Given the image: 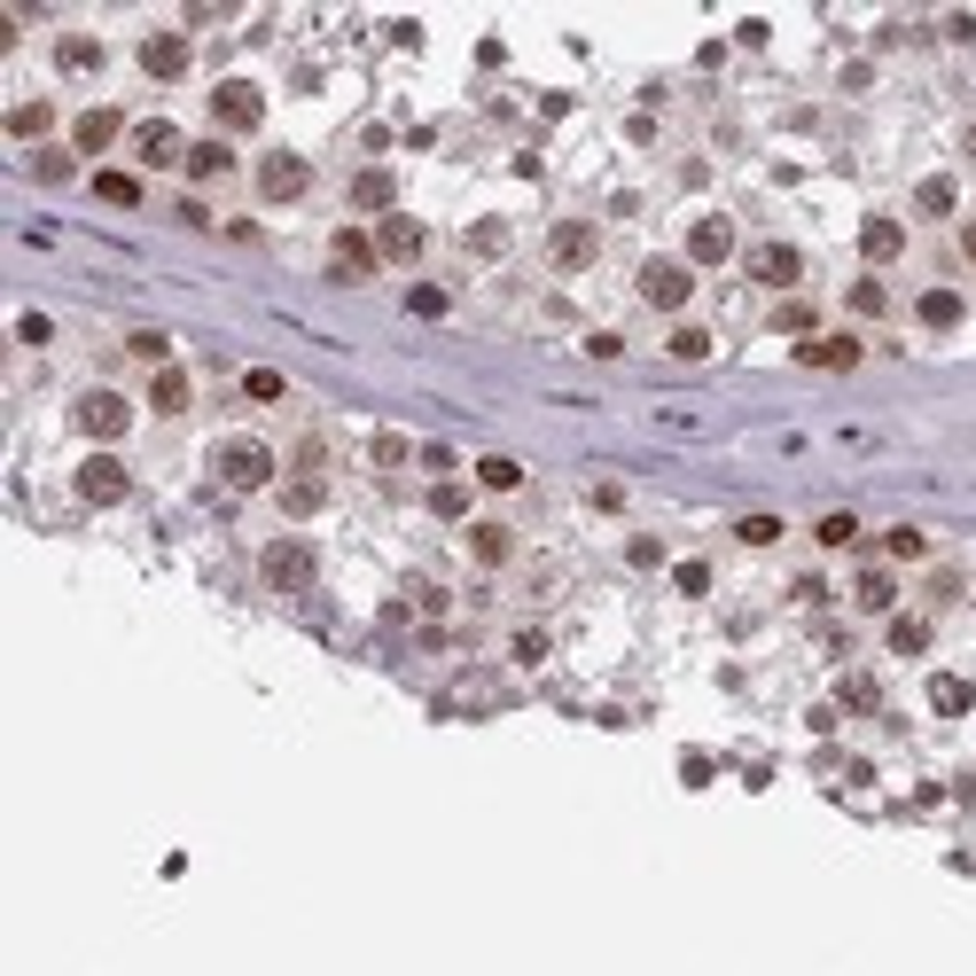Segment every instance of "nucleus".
Here are the masks:
<instances>
[{"label": "nucleus", "instance_id": "f257e3e1", "mask_svg": "<svg viewBox=\"0 0 976 976\" xmlns=\"http://www.w3.org/2000/svg\"><path fill=\"white\" fill-rule=\"evenodd\" d=\"M212 469H219L227 492H265L274 485V446H265V437H227L212 454Z\"/></svg>", "mask_w": 976, "mask_h": 976}, {"label": "nucleus", "instance_id": "f03ea898", "mask_svg": "<svg viewBox=\"0 0 976 976\" xmlns=\"http://www.w3.org/2000/svg\"><path fill=\"white\" fill-rule=\"evenodd\" d=\"M71 430L95 437V446H110V437L133 430V399H126V391H78V399H71Z\"/></svg>", "mask_w": 976, "mask_h": 976}, {"label": "nucleus", "instance_id": "7ed1b4c3", "mask_svg": "<svg viewBox=\"0 0 976 976\" xmlns=\"http://www.w3.org/2000/svg\"><path fill=\"white\" fill-rule=\"evenodd\" d=\"M71 492H78L86 508H118V500L133 492V469H126L118 454H86V462H78V477H71Z\"/></svg>", "mask_w": 976, "mask_h": 976}, {"label": "nucleus", "instance_id": "20e7f679", "mask_svg": "<svg viewBox=\"0 0 976 976\" xmlns=\"http://www.w3.org/2000/svg\"><path fill=\"white\" fill-rule=\"evenodd\" d=\"M305 188H313V164H305L297 149H265V156H258V196H265V204H297Z\"/></svg>", "mask_w": 976, "mask_h": 976}, {"label": "nucleus", "instance_id": "39448f33", "mask_svg": "<svg viewBox=\"0 0 976 976\" xmlns=\"http://www.w3.org/2000/svg\"><path fill=\"white\" fill-rule=\"evenodd\" d=\"M641 297H649L657 313H680V305L695 297V265H687V258H649V265H641Z\"/></svg>", "mask_w": 976, "mask_h": 976}, {"label": "nucleus", "instance_id": "423d86ee", "mask_svg": "<svg viewBox=\"0 0 976 976\" xmlns=\"http://www.w3.org/2000/svg\"><path fill=\"white\" fill-rule=\"evenodd\" d=\"M313 563H321V555H313L305 540H274V547L258 555V578L274 586V594H297V586H313Z\"/></svg>", "mask_w": 976, "mask_h": 976}, {"label": "nucleus", "instance_id": "0eeeda50", "mask_svg": "<svg viewBox=\"0 0 976 976\" xmlns=\"http://www.w3.org/2000/svg\"><path fill=\"white\" fill-rule=\"evenodd\" d=\"M212 118L227 126V133H250V126H265V95L250 78H219L212 86Z\"/></svg>", "mask_w": 976, "mask_h": 976}, {"label": "nucleus", "instance_id": "6e6552de", "mask_svg": "<svg viewBox=\"0 0 976 976\" xmlns=\"http://www.w3.org/2000/svg\"><path fill=\"white\" fill-rule=\"evenodd\" d=\"M735 258V219L727 212H703L687 227V265H727Z\"/></svg>", "mask_w": 976, "mask_h": 976}, {"label": "nucleus", "instance_id": "1a4fd4ad", "mask_svg": "<svg viewBox=\"0 0 976 976\" xmlns=\"http://www.w3.org/2000/svg\"><path fill=\"white\" fill-rule=\"evenodd\" d=\"M376 250H383L391 265H414V258L430 250V227L406 219V212H391V219H376Z\"/></svg>", "mask_w": 976, "mask_h": 976}, {"label": "nucleus", "instance_id": "9d476101", "mask_svg": "<svg viewBox=\"0 0 976 976\" xmlns=\"http://www.w3.org/2000/svg\"><path fill=\"white\" fill-rule=\"evenodd\" d=\"M750 274H758L766 290H796V282H805V250L766 242V250H750Z\"/></svg>", "mask_w": 976, "mask_h": 976}, {"label": "nucleus", "instance_id": "9b49d317", "mask_svg": "<svg viewBox=\"0 0 976 976\" xmlns=\"http://www.w3.org/2000/svg\"><path fill=\"white\" fill-rule=\"evenodd\" d=\"M899 250H907V227H899L891 212H867V219H859V258H867V265H891Z\"/></svg>", "mask_w": 976, "mask_h": 976}, {"label": "nucleus", "instance_id": "f8f14e48", "mask_svg": "<svg viewBox=\"0 0 976 976\" xmlns=\"http://www.w3.org/2000/svg\"><path fill=\"white\" fill-rule=\"evenodd\" d=\"M141 71L149 78H188V32H149L141 40Z\"/></svg>", "mask_w": 976, "mask_h": 976}, {"label": "nucleus", "instance_id": "ddd939ff", "mask_svg": "<svg viewBox=\"0 0 976 976\" xmlns=\"http://www.w3.org/2000/svg\"><path fill=\"white\" fill-rule=\"evenodd\" d=\"M594 242H601V235H594L586 219H563V227L547 235V258L563 265V274H578V265H594Z\"/></svg>", "mask_w": 976, "mask_h": 976}, {"label": "nucleus", "instance_id": "4468645a", "mask_svg": "<svg viewBox=\"0 0 976 976\" xmlns=\"http://www.w3.org/2000/svg\"><path fill=\"white\" fill-rule=\"evenodd\" d=\"M118 133H126V110H86L71 126V149L78 156H102V149H118Z\"/></svg>", "mask_w": 976, "mask_h": 976}, {"label": "nucleus", "instance_id": "2eb2a0df", "mask_svg": "<svg viewBox=\"0 0 976 976\" xmlns=\"http://www.w3.org/2000/svg\"><path fill=\"white\" fill-rule=\"evenodd\" d=\"M133 149H141V164H188V149H181V126H172V118H149V126L133 133Z\"/></svg>", "mask_w": 976, "mask_h": 976}, {"label": "nucleus", "instance_id": "dca6fc26", "mask_svg": "<svg viewBox=\"0 0 976 976\" xmlns=\"http://www.w3.org/2000/svg\"><path fill=\"white\" fill-rule=\"evenodd\" d=\"M376 258H383V250H376V235L344 227V235H336V282H360V274H368Z\"/></svg>", "mask_w": 976, "mask_h": 976}, {"label": "nucleus", "instance_id": "f3484780", "mask_svg": "<svg viewBox=\"0 0 976 976\" xmlns=\"http://www.w3.org/2000/svg\"><path fill=\"white\" fill-rule=\"evenodd\" d=\"M796 360H805V368H859V344L852 336H805Z\"/></svg>", "mask_w": 976, "mask_h": 976}, {"label": "nucleus", "instance_id": "a211bd4d", "mask_svg": "<svg viewBox=\"0 0 976 976\" xmlns=\"http://www.w3.org/2000/svg\"><path fill=\"white\" fill-rule=\"evenodd\" d=\"M188 399H196L188 368H156V383H149V406H156V414H188Z\"/></svg>", "mask_w": 976, "mask_h": 976}, {"label": "nucleus", "instance_id": "6ab92c4d", "mask_svg": "<svg viewBox=\"0 0 976 976\" xmlns=\"http://www.w3.org/2000/svg\"><path fill=\"white\" fill-rule=\"evenodd\" d=\"M469 555L500 571V563L516 555V531H508V523H469Z\"/></svg>", "mask_w": 976, "mask_h": 976}, {"label": "nucleus", "instance_id": "aec40b11", "mask_svg": "<svg viewBox=\"0 0 976 976\" xmlns=\"http://www.w3.org/2000/svg\"><path fill=\"white\" fill-rule=\"evenodd\" d=\"M968 703H976V687H968L961 672H937V680H930V712H937V719H961Z\"/></svg>", "mask_w": 976, "mask_h": 976}, {"label": "nucleus", "instance_id": "412c9836", "mask_svg": "<svg viewBox=\"0 0 976 976\" xmlns=\"http://www.w3.org/2000/svg\"><path fill=\"white\" fill-rule=\"evenodd\" d=\"M95 196H102V204H118V212H133V204H141V172L102 164V172H95Z\"/></svg>", "mask_w": 976, "mask_h": 976}, {"label": "nucleus", "instance_id": "4be33fe9", "mask_svg": "<svg viewBox=\"0 0 976 976\" xmlns=\"http://www.w3.org/2000/svg\"><path fill=\"white\" fill-rule=\"evenodd\" d=\"M188 172H196V181H227V172H235V149H227V141H196V149H188Z\"/></svg>", "mask_w": 976, "mask_h": 976}, {"label": "nucleus", "instance_id": "5701e85b", "mask_svg": "<svg viewBox=\"0 0 976 976\" xmlns=\"http://www.w3.org/2000/svg\"><path fill=\"white\" fill-rule=\"evenodd\" d=\"M351 204L376 212V219H391V172H360V181H351Z\"/></svg>", "mask_w": 976, "mask_h": 976}, {"label": "nucleus", "instance_id": "b1692460", "mask_svg": "<svg viewBox=\"0 0 976 976\" xmlns=\"http://www.w3.org/2000/svg\"><path fill=\"white\" fill-rule=\"evenodd\" d=\"M914 313H922V328H961V313H968V305H961L953 290H922V305H914Z\"/></svg>", "mask_w": 976, "mask_h": 976}, {"label": "nucleus", "instance_id": "393cba45", "mask_svg": "<svg viewBox=\"0 0 976 976\" xmlns=\"http://www.w3.org/2000/svg\"><path fill=\"white\" fill-rule=\"evenodd\" d=\"M852 594H859V609H891V601H899V578H891V571H859Z\"/></svg>", "mask_w": 976, "mask_h": 976}, {"label": "nucleus", "instance_id": "a878e982", "mask_svg": "<svg viewBox=\"0 0 976 976\" xmlns=\"http://www.w3.org/2000/svg\"><path fill=\"white\" fill-rule=\"evenodd\" d=\"M406 313H414V321H446V313H454V297L437 290V282H414V290H406Z\"/></svg>", "mask_w": 976, "mask_h": 976}, {"label": "nucleus", "instance_id": "bb28decb", "mask_svg": "<svg viewBox=\"0 0 976 976\" xmlns=\"http://www.w3.org/2000/svg\"><path fill=\"white\" fill-rule=\"evenodd\" d=\"M914 204H922V212H930V219H945V212H953V204H961V188H953V181H945V172H930V181H922V188H914Z\"/></svg>", "mask_w": 976, "mask_h": 976}, {"label": "nucleus", "instance_id": "cd10ccee", "mask_svg": "<svg viewBox=\"0 0 976 976\" xmlns=\"http://www.w3.org/2000/svg\"><path fill=\"white\" fill-rule=\"evenodd\" d=\"M47 126H55V110H47V102H17V110H9V133H17V141H40Z\"/></svg>", "mask_w": 976, "mask_h": 976}, {"label": "nucleus", "instance_id": "c85d7f7f", "mask_svg": "<svg viewBox=\"0 0 976 976\" xmlns=\"http://www.w3.org/2000/svg\"><path fill=\"white\" fill-rule=\"evenodd\" d=\"M477 485H485V492H516V485H523V469H516L508 454H485V462H477Z\"/></svg>", "mask_w": 976, "mask_h": 976}, {"label": "nucleus", "instance_id": "c756f323", "mask_svg": "<svg viewBox=\"0 0 976 976\" xmlns=\"http://www.w3.org/2000/svg\"><path fill=\"white\" fill-rule=\"evenodd\" d=\"M55 63H63V71H95V63H102V47L86 40V32H71V40L55 47Z\"/></svg>", "mask_w": 976, "mask_h": 976}, {"label": "nucleus", "instance_id": "7c9ffc66", "mask_svg": "<svg viewBox=\"0 0 976 976\" xmlns=\"http://www.w3.org/2000/svg\"><path fill=\"white\" fill-rule=\"evenodd\" d=\"M891 649L899 657H922L930 649V626H922V617H891Z\"/></svg>", "mask_w": 976, "mask_h": 976}, {"label": "nucleus", "instance_id": "2f4dec72", "mask_svg": "<svg viewBox=\"0 0 976 976\" xmlns=\"http://www.w3.org/2000/svg\"><path fill=\"white\" fill-rule=\"evenodd\" d=\"M469 250H477V258H500V250H508V219H477V227H469Z\"/></svg>", "mask_w": 976, "mask_h": 976}, {"label": "nucleus", "instance_id": "473e14b6", "mask_svg": "<svg viewBox=\"0 0 976 976\" xmlns=\"http://www.w3.org/2000/svg\"><path fill=\"white\" fill-rule=\"evenodd\" d=\"M282 391H290V383H282L274 368H250V376H242V399H258V406H274Z\"/></svg>", "mask_w": 976, "mask_h": 976}, {"label": "nucleus", "instance_id": "72a5a7b5", "mask_svg": "<svg viewBox=\"0 0 976 976\" xmlns=\"http://www.w3.org/2000/svg\"><path fill=\"white\" fill-rule=\"evenodd\" d=\"M406 454H414V446H406L399 430H376V446H368V462H376V469H399Z\"/></svg>", "mask_w": 976, "mask_h": 976}, {"label": "nucleus", "instance_id": "f704fd0d", "mask_svg": "<svg viewBox=\"0 0 976 976\" xmlns=\"http://www.w3.org/2000/svg\"><path fill=\"white\" fill-rule=\"evenodd\" d=\"M735 531H742V547H773L781 540V516H742Z\"/></svg>", "mask_w": 976, "mask_h": 976}, {"label": "nucleus", "instance_id": "c9c22d12", "mask_svg": "<svg viewBox=\"0 0 976 976\" xmlns=\"http://www.w3.org/2000/svg\"><path fill=\"white\" fill-rule=\"evenodd\" d=\"M852 540H859V516H844V508L821 516V547H852Z\"/></svg>", "mask_w": 976, "mask_h": 976}, {"label": "nucleus", "instance_id": "e433bc0d", "mask_svg": "<svg viewBox=\"0 0 976 976\" xmlns=\"http://www.w3.org/2000/svg\"><path fill=\"white\" fill-rule=\"evenodd\" d=\"M672 360H712V336H703V328H672Z\"/></svg>", "mask_w": 976, "mask_h": 976}, {"label": "nucleus", "instance_id": "4c0bfd02", "mask_svg": "<svg viewBox=\"0 0 976 976\" xmlns=\"http://www.w3.org/2000/svg\"><path fill=\"white\" fill-rule=\"evenodd\" d=\"M430 516H446V523L469 516V492H462V485H437V492H430Z\"/></svg>", "mask_w": 976, "mask_h": 976}, {"label": "nucleus", "instance_id": "58836bf2", "mask_svg": "<svg viewBox=\"0 0 976 976\" xmlns=\"http://www.w3.org/2000/svg\"><path fill=\"white\" fill-rule=\"evenodd\" d=\"M882 305H891V297H882V282H875V274H867V282H852V313H867V321H875Z\"/></svg>", "mask_w": 976, "mask_h": 976}, {"label": "nucleus", "instance_id": "ea45409f", "mask_svg": "<svg viewBox=\"0 0 976 976\" xmlns=\"http://www.w3.org/2000/svg\"><path fill=\"white\" fill-rule=\"evenodd\" d=\"M282 508H290V516H313V508H321V477H305V485H290V492H282Z\"/></svg>", "mask_w": 976, "mask_h": 976}, {"label": "nucleus", "instance_id": "a19ab883", "mask_svg": "<svg viewBox=\"0 0 976 976\" xmlns=\"http://www.w3.org/2000/svg\"><path fill=\"white\" fill-rule=\"evenodd\" d=\"M882 555H899V563H914V555H922V531H914V523H899L891 540H882Z\"/></svg>", "mask_w": 976, "mask_h": 976}, {"label": "nucleus", "instance_id": "79ce46f5", "mask_svg": "<svg viewBox=\"0 0 976 976\" xmlns=\"http://www.w3.org/2000/svg\"><path fill=\"white\" fill-rule=\"evenodd\" d=\"M32 172H40V181H71V156H63V149H40Z\"/></svg>", "mask_w": 976, "mask_h": 976}, {"label": "nucleus", "instance_id": "37998d69", "mask_svg": "<svg viewBox=\"0 0 976 976\" xmlns=\"http://www.w3.org/2000/svg\"><path fill=\"white\" fill-rule=\"evenodd\" d=\"M773 328H789V336H805V328H813V305H796V297H789V305L773 313Z\"/></svg>", "mask_w": 976, "mask_h": 976}, {"label": "nucleus", "instance_id": "c03bdc74", "mask_svg": "<svg viewBox=\"0 0 976 976\" xmlns=\"http://www.w3.org/2000/svg\"><path fill=\"white\" fill-rule=\"evenodd\" d=\"M672 578H680V594H712V563H680Z\"/></svg>", "mask_w": 976, "mask_h": 976}, {"label": "nucleus", "instance_id": "a18cd8bd", "mask_svg": "<svg viewBox=\"0 0 976 976\" xmlns=\"http://www.w3.org/2000/svg\"><path fill=\"white\" fill-rule=\"evenodd\" d=\"M17 336H24V344H47V336H55V321H47V313H24V321H17Z\"/></svg>", "mask_w": 976, "mask_h": 976}, {"label": "nucleus", "instance_id": "49530a36", "mask_svg": "<svg viewBox=\"0 0 976 976\" xmlns=\"http://www.w3.org/2000/svg\"><path fill=\"white\" fill-rule=\"evenodd\" d=\"M547 657V633H516V664H540Z\"/></svg>", "mask_w": 976, "mask_h": 976}, {"label": "nucleus", "instance_id": "de8ad7c7", "mask_svg": "<svg viewBox=\"0 0 976 976\" xmlns=\"http://www.w3.org/2000/svg\"><path fill=\"white\" fill-rule=\"evenodd\" d=\"M844 703L852 712H875V680H844Z\"/></svg>", "mask_w": 976, "mask_h": 976}, {"label": "nucleus", "instance_id": "09e8293b", "mask_svg": "<svg viewBox=\"0 0 976 976\" xmlns=\"http://www.w3.org/2000/svg\"><path fill=\"white\" fill-rule=\"evenodd\" d=\"M961 258H968V265H976V219H968V227H961Z\"/></svg>", "mask_w": 976, "mask_h": 976}, {"label": "nucleus", "instance_id": "8fccbe9b", "mask_svg": "<svg viewBox=\"0 0 976 976\" xmlns=\"http://www.w3.org/2000/svg\"><path fill=\"white\" fill-rule=\"evenodd\" d=\"M968 156H976V126H968Z\"/></svg>", "mask_w": 976, "mask_h": 976}]
</instances>
